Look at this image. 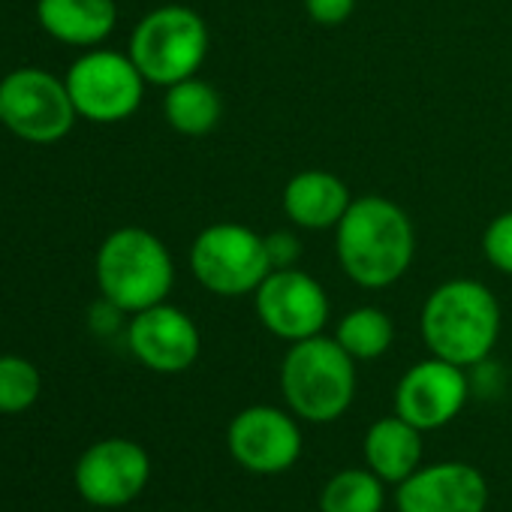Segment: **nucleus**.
Listing matches in <instances>:
<instances>
[{
  "label": "nucleus",
  "mask_w": 512,
  "mask_h": 512,
  "mask_svg": "<svg viewBox=\"0 0 512 512\" xmlns=\"http://www.w3.org/2000/svg\"><path fill=\"white\" fill-rule=\"evenodd\" d=\"M335 256L344 275L362 290L398 284L416 260V229L410 214L380 193L353 196L335 226Z\"/></svg>",
  "instance_id": "obj_1"
},
{
  "label": "nucleus",
  "mask_w": 512,
  "mask_h": 512,
  "mask_svg": "<svg viewBox=\"0 0 512 512\" xmlns=\"http://www.w3.org/2000/svg\"><path fill=\"white\" fill-rule=\"evenodd\" d=\"M500 302L476 278L437 284L422 302L419 332L431 356L461 368L488 362L500 338Z\"/></svg>",
  "instance_id": "obj_2"
},
{
  "label": "nucleus",
  "mask_w": 512,
  "mask_h": 512,
  "mask_svg": "<svg viewBox=\"0 0 512 512\" xmlns=\"http://www.w3.org/2000/svg\"><path fill=\"white\" fill-rule=\"evenodd\" d=\"M281 395L302 422L329 425L353 407L356 359L335 335L296 341L281 362Z\"/></svg>",
  "instance_id": "obj_3"
},
{
  "label": "nucleus",
  "mask_w": 512,
  "mask_h": 512,
  "mask_svg": "<svg viewBox=\"0 0 512 512\" xmlns=\"http://www.w3.org/2000/svg\"><path fill=\"white\" fill-rule=\"evenodd\" d=\"M100 296L124 314H139L166 302L175 284V263L169 247L142 226H121L109 232L97 250Z\"/></svg>",
  "instance_id": "obj_4"
},
{
  "label": "nucleus",
  "mask_w": 512,
  "mask_h": 512,
  "mask_svg": "<svg viewBox=\"0 0 512 512\" xmlns=\"http://www.w3.org/2000/svg\"><path fill=\"white\" fill-rule=\"evenodd\" d=\"M211 34L205 19L184 4H163L139 19L127 55L148 85L169 88L202 70Z\"/></svg>",
  "instance_id": "obj_5"
},
{
  "label": "nucleus",
  "mask_w": 512,
  "mask_h": 512,
  "mask_svg": "<svg viewBox=\"0 0 512 512\" xmlns=\"http://www.w3.org/2000/svg\"><path fill=\"white\" fill-rule=\"evenodd\" d=\"M187 260L199 287L220 299L253 296L272 272L266 235L232 220L205 226L193 238Z\"/></svg>",
  "instance_id": "obj_6"
},
{
  "label": "nucleus",
  "mask_w": 512,
  "mask_h": 512,
  "mask_svg": "<svg viewBox=\"0 0 512 512\" xmlns=\"http://www.w3.org/2000/svg\"><path fill=\"white\" fill-rule=\"evenodd\" d=\"M76 106L67 82L40 67H19L0 79V121L34 145H52L76 127Z\"/></svg>",
  "instance_id": "obj_7"
},
{
  "label": "nucleus",
  "mask_w": 512,
  "mask_h": 512,
  "mask_svg": "<svg viewBox=\"0 0 512 512\" xmlns=\"http://www.w3.org/2000/svg\"><path fill=\"white\" fill-rule=\"evenodd\" d=\"M64 82L79 118L94 124H118L136 115L148 85L133 58L112 49H88L79 55Z\"/></svg>",
  "instance_id": "obj_8"
},
{
  "label": "nucleus",
  "mask_w": 512,
  "mask_h": 512,
  "mask_svg": "<svg viewBox=\"0 0 512 512\" xmlns=\"http://www.w3.org/2000/svg\"><path fill=\"white\" fill-rule=\"evenodd\" d=\"M299 416L272 404H250L238 410L226 428V446L238 467L256 476L287 473L305 449Z\"/></svg>",
  "instance_id": "obj_9"
},
{
  "label": "nucleus",
  "mask_w": 512,
  "mask_h": 512,
  "mask_svg": "<svg viewBox=\"0 0 512 512\" xmlns=\"http://www.w3.org/2000/svg\"><path fill=\"white\" fill-rule=\"evenodd\" d=\"M253 314L269 335L296 344L323 335L332 314V302L326 287L299 266L272 269L269 278L253 293Z\"/></svg>",
  "instance_id": "obj_10"
},
{
  "label": "nucleus",
  "mask_w": 512,
  "mask_h": 512,
  "mask_svg": "<svg viewBox=\"0 0 512 512\" xmlns=\"http://www.w3.org/2000/svg\"><path fill=\"white\" fill-rule=\"evenodd\" d=\"M151 479V458L142 443L127 437H106L88 446L73 470L76 491L85 503L100 509H121L133 503Z\"/></svg>",
  "instance_id": "obj_11"
},
{
  "label": "nucleus",
  "mask_w": 512,
  "mask_h": 512,
  "mask_svg": "<svg viewBox=\"0 0 512 512\" xmlns=\"http://www.w3.org/2000/svg\"><path fill=\"white\" fill-rule=\"evenodd\" d=\"M470 398L467 368L428 356L407 368L395 386V413L422 434L449 425Z\"/></svg>",
  "instance_id": "obj_12"
},
{
  "label": "nucleus",
  "mask_w": 512,
  "mask_h": 512,
  "mask_svg": "<svg viewBox=\"0 0 512 512\" xmlns=\"http://www.w3.org/2000/svg\"><path fill=\"white\" fill-rule=\"evenodd\" d=\"M127 347L139 365L154 374H181L196 365L202 353V335L193 317L169 302L130 314Z\"/></svg>",
  "instance_id": "obj_13"
},
{
  "label": "nucleus",
  "mask_w": 512,
  "mask_h": 512,
  "mask_svg": "<svg viewBox=\"0 0 512 512\" xmlns=\"http://www.w3.org/2000/svg\"><path fill=\"white\" fill-rule=\"evenodd\" d=\"M398 512H485V473L467 461H437L413 470L395 485Z\"/></svg>",
  "instance_id": "obj_14"
},
{
  "label": "nucleus",
  "mask_w": 512,
  "mask_h": 512,
  "mask_svg": "<svg viewBox=\"0 0 512 512\" xmlns=\"http://www.w3.org/2000/svg\"><path fill=\"white\" fill-rule=\"evenodd\" d=\"M353 202L350 187L329 169L296 172L281 193V208L287 220L308 232H326L341 223Z\"/></svg>",
  "instance_id": "obj_15"
},
{
  "label": "nucleus",
  "mask_w": 512,
  "mask_h": 512,
  "mask_svg": "<svg viewBox=\"0 0 512 512\" xmlns=\"http://www.w3.org/2000/svg\"><path fill=\"white\" fill-rule=\"evenodd\" d=\"M40 28L73 49H97L118 25L115 0H37Z\"/></svg>",
  "instance_id": "obj_16"
},
{
  "label": "nucleus",
  "mask_w": 512,
  "mask_h": 512,
  "mask_svg": "<svg viewBox=\"0 0 512 512\" xmlns=\"http://www.w3.org/2000/svg\"><path fill=\"white\" fill-rule=\"evenodd\" d=\"M365 467H371L386 485H401L422 467V431L398 413L377 419L362 443Z\"/></svg>",
  "instance_id": "obj_17"
},
{
  "label": "nucleus",
  "mask_w": 512,
  "mask_h": 512,
  "mask_svg": "<svg viewBox=\"0 0 512 512\" xmlns=\"http://www.w3.org/2000/svg\"><path fill=\"white\" fill-rule=\"evenodd\" d=\"M163 118L181 136H193V139L208 136L217 130V124L223 118V97L211 82H205L199 76L181 79L166 88Z\"/></svg>",
  "instance_id": "obj_18"
},
{
  "label": "nucleus",
  "mask_w": 512,
  "mask_h": 512,
  "mask_svg": "<svg viewBox=\"0 0 512 512\" xmlns=\"http://www.w3.org/2000/svg\"><path fill=\"white\" fill-rule=\"evenodd\" d=\"M335 341L356 362H374L383 353H389V347L395 341V323L383 308L359 305L341 317V323L335 329Z\"/></svg>",
  "instance_id": "obj_19"
},
{
  "label": "nucleus",
  "mask_w": 512,
  "mask_h": 512,
  "mask_svg": "<svg viewBox=\"0 0 512 512\" xmlns=\"http://www.w3.org/2000/svg\"><path fill=\"white\" fill-rule=\"evenodd\" d=\"M386 482L371 467H344L320 491V512H383Z\"/></svg>",
  "instance_id": "obj_20"
},
{
  "label": "nucleus",
  "mask_w": 512,
  "mask_h": 512,
  "mask_svg": "<svg viewBox=\"0 0 512 512\" xmlns=\"http://www.w3.org/2000/svg\"><path fill=\"white\" fill-rule=\"evenodd\" d=\"M43 377L40 368L16 353L0 356V413L16 416L40 401Z\"/></svg>",
  "instance_id": "obj_21"
},
{
  "label": "nucleus",
  "mask_w": 512,
  "mask_h": 512,
  "mask_svg": "<svg viewBox=\"0 0 512 512\" xmlns=\"http://www.w3.org/2000/svg\"><path fill=\"white\" fill-rule=\"evenodd\" d=\"M482 256L491 269L512 278V211H500L482 232Z\"/></svg>",
  "instance_id": "obj_22"
},
{
  "label": "nucleus",
  "mask_w": 512,
  "mask_h": 512,
  "mask_svg": "<svg viewBox=\"0 0 512 512\" xmlns=\"http://www.w3.org/2000/svg\"><path fill=\"white\" fill-rule=\"evenodd\" d=\"M266 250H269V260L272 269H293L302 260V241L296 232L290 229H278L266 235Z\"/></svg>",
  "instance_id": "obj_23"
},
{
  "label": "nucleus",
  "mask_w": 512,
  "mask_h": 512,
  "mask_svg": "<svg viewBox=\"0 0 512 512\" xmlns=\"http://www.w3.org/2000/svg\"><path fill=\"white\" fill-rule=\"evenodd\" d=\"M302 4L308 19L320 28H338L356 10V0H302Z\"/></svg>",
  "instance_id": "obj_24"
},
{
  "label": "nucleus",
  "mask_w": 512,
  "mask_h": 512,
  "mask_svg": "<svg viewBox=\"0 0 512 512\" xmlns=\"http://www.w3.org/2000/svg\"><path fill=\"white\" fill-rule=\"evenodd\" d=\"M121 317H124V311H121L118 305H112L109 299H100V302L91 308L88 323H91V329H94V332H100V335H112L115 329H121Z\"/></svg>",
  "instance_id": "obj_25"
},
{
  "label": "nucleus",
  "mask_w": 512,
  "mask_h": 512,
  "mask_svg": "<svg viewBox=\"0 0 512 512\" xmlns=\"http://www.w3.org/2000/svg\"><path fill=\"white\" fill-rule=\"evenodd\" d=\"M0 127H4V121H0Z\"/></svg>",
  "instance_id": "obj_26"
}]
</instances>
